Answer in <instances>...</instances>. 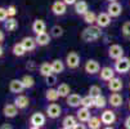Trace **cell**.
I'll return each mask as SVG.
<instances>
[{"label": "cell", "instance_id": "obj_1", "mask_svg": "<svg viewBox=\"0 0 130 129\" xmlns=\"http://www.w3.org/2000/svg\"><path fill=\"white\" fill-rule=\"evenodd\" d=\"M102 34H103V31H102V28L99 26H97V25H89V26H86L83 30L80 36H81V40L85 41V43H94V41L101 39Z\"/></svg>", "mask_w": 130, "mask_h": 129}, {"label": "cell", "instance_id": "obj_2", "mask_svg": "<svg viewBox=\"0 0 130 129\" xmlns=\"http://www.w3.org/2000/svg\"><path fill=\"white\" fill-rule=\"evenodd\" d=\"M113 68L117 74H127L130 71V58L127 57H121L115 61Z\"/></svg>", "mask_w": 130, "mask_h": 129}, {"label": "cell", "instance_id": "obj_3", "mask_svg": "<svg viewBox=\"0 0 130 129\" xmlns=\"http://www.w3.org/2000/svg\"><path fill=\"white\" fill-rule=\"evenodd\" d=\"M64 63H66V66H67L70 70H76V68H79V66H80V56H79V53L75 52V50L70 52L67 56H66Z\"/></svg>", "mask_w": 130, "mask_h": 129}, {"label": "cell", "instance_id": "obj_4", "mask_svg": "<svg viewBox=\"0 0 130 129\" xmlns=\"http://www.w3.org/2000/svg\"><path fill=\"white\" fill-rule=\"evenodd\" d=\"M50 10L54 16H57V17L64 16L66 12H67V4L63 2V0H55L50 7Z\"/></svg>", "mask_w": 130, "mask_h": 129}, {"label": "cell", "instance_id": "obj_5", "mask_svg": "<svg viewBox=\"0 0 130 129\" xmlns=\"http://www.w3.org/2000/svg\"><path fill=\"white\" fill-rule=\"evenodd\" d=\"M45 114L50 119H58L62 115V107L58 103H49L45 108Z\"/></svg>", "mask_w": 130, "mask_h": 129}, {"label": "cell", "instance_id": "obj_6", "mask_svg": "<svg viewBox=\"0 0 130 129\" xmlns=\"http://www.w3.org/2000/svg\"><path fill=\"white\" fill-rule=\"evenodd\" d=\"M84 70L88 75H95L101 71V65L97 60H88L84 65Z\"/></svg>", "mask_w": 130, "mask_h": 129}, {"label": "cell", "instance_id": "obj_7", "mask_svg": "<svg viewBox=\"0 0 130 129\" xmlns=\"http://www.w3.org/2000/svg\"><path fill=\"white\" fill-rule=\"evenodd\" d=\"M108 57L111 60H119L121 57H124V48L119 44H112L108 47Z\"/></svg>", "mask_w": 130, "mask_h": 129}, {"label": "cell", "instance_id": "obj_8", "mask_svg": "<svg viewBox=\"0 0 130 129\" xmlns=\"http://www.w3.org/2000/svg\"><path fill=\"white\" fill-rule=\"evenodd\" d=\"M112 22V17H111L107 12H101L99 14H97V22L95 25L99 26L101 28H104V27H108Z\"/></svg>", "mask_w": 130, "mask_h": 129}, {"label": "cell", "instance_id": "obj_9", "mask_svg": "<svg viewBox=\"0 0 130 129\" xmlns=\"http://www.w3.org/2000/svg\"><path fill=\"white\" fill-rule=\"evenodd\" d=\"M107 13L112 17V18H117L121 16L122 13V5L119 2H112V3H108L107 5Z\"/></svg>", "mask_w": 130, "mask_h": 129}, {"label": "cell", "instance_id": "obj_10", "mask_svg": "<svg viewBox=\"0 0 130 129\" xmlns=\"http://www.w3.org/2000/svg\"><path fill=\"white\" fill-rule=\"evenodd\" d=\"M115 68L113 67H111V66H104L101 68L99 71V78L103 80V81H109L111 79H113L115 78Z\"/></svg>", "mask_w": 130, "mask_h": 129}, {"label": "cell", "instance_id": "obj_11", "mask_svg": "<svg viewBox=\"0 0 130 129\" xmlns=\"http://www.w3.org/2000/svg\"><path fill=\"white\" fill-rule=\"evenodd\" d=\"M25 90V87L22 84L21 79H12L9 81V92L13 94H21Z\"/></svg>", "mask_w": 130, "mask_h": 129}, {"label": "cell", "instance_id": "obj_12", "mask_svg": "<svg viewBox=\"0 0 130 129\" xmlns=\"http://www.w3.org/2000/svg\"><path fill=\"white\" fill-rule=\"evenodd\" d=\"M107 88L112 92V93H119L120 90H122L124 88V83L120 78H113V79H111L109 81H107Z\"/></svg>", "mask_w": 130, "mask_h": 129}, {"label": "cell", "instance_id": "obj_13", "mask_svg": "<svg viewBox=\"0 0 130 129\" xmlns=\"http://www.w3.org/2000/svg\"><path fill=\"white\" fill-rule=\"evenodd\" d=\"M101 120H102V124L104 125H111L116 121V114L112 110H104L101 115Z\"/></svg>", "mask_w": 130, "mask_h": 129}, {"label": "cell", "instance_id": "obj_14", "mask_svg": "<svg viewBox=\"0 0 130 129\" xmlns=\"http://www.w3.org/2000/svg\"><path fill=\"white\" fill-rule=\"evenodd\" d=\"M45 121H46V118L43 112H34L30 118V124L34 125V126H43L45 125Z\"/></svg>", "mask_w": 130, "mask_h": 129}, {"label": "cell", "instance_id": "obj_15", "mask_svg": "<svg viewBox=\"0 0 130 129\" xmlns=\"http://www.w3.org/2000/svg\"><path fill=\"white\" fill-rule=\"evenodd\" d=\"M13 103L18 107V110H25L30 106V98L25 94H17Z\"/></svg>", "mask_w": 130, "mask_h": 129}, {"label": "cell", "instance_id": "obj_16", "mask_svg": "<svg viewBox=\"0 0 130 129\" xmlns=\"http://www.w3.org/2000/svg\"><path fill=\"white\" fill-rule=\"evenodd\" d=\"M32 32L35 35H39V34H43V32H46V23L44 20H40V18H36V20L32 22Z\"/></svg>", "mask_w": 130, "mask_h": 129}, {"label": "cell", "instance_id": "obj_17", "mask_svg": "<svg viewBox=\"0 0 130 129\" xmlns=\"http://www.w3.org/2000/svg\"><path fill=\"white\" fill-rule=\"evenodd\" d=\"M3 115L8 119H13L18 115V107L14 103H7L3 107Z\"/></svg>", "mask_w": 130, "mask_h": 129}, {"label": "cell", "instance_id": "obj_18", "mask_svg": "<svg viewBox=\"0 0 130 129\" xmlns=\"http://www.w3.org/2000/svg\"><path fill=\"white\" fill-rule=\"evenodd\" d=\"M81 99L83 97H80L77 93H71L67 98H66V103L68 107H72V108H77L81 106Z\"/></svg>", "mask_w": 130, "mask_h": 129}, {"label": "cell", "instance_id": "obj_19", "mask_svg": "<svg viewBox=\"0 0 130 129\" xmlns=\"http://www.w3.org/2000/svg\"><path fill=\"white\" fill-rule=\"evenodd\" d=\"M73 10L77 16H84L86 12H89V4L85 2V0H77V3L73 5Z\"/></svg>", "mask_w": 130, "mask_h": 129}, {"label": "cell", "instance_id": "obj_20", "mask_svg": "<svg viewBox=\"0 0 130 129\" xmlns=\"http://www.w3.org/2000/svg\"><path fill=\"white\" fill-rule=\"evenodd\" d=\"M76 118L80 123H88V120L91 118L90 116V108H86V107L81 106L76 111Z\"/></svg>", "mask_w": 130, "mask_h": 129}, {"label": "cell", "instance_id": "obj_21", "mask_svg": "<svg viewBox=\"0 0 130 129\" xmlns=\"http://www.w3.org/2000/svg\"><path fill=\"white\" fill-rule=\"evenodd\" d=\"M22 45L25 47L26 52H32L36 47H38V43H36V39L32 38V36H25V38L21 40Z\"/></svg>", "mask_w": 130, "mask_h": 129}, {"label": "cell", "instance_id": "obj_22", "mask_svg": "<svg viewBox=\"0 0 130 129\" xmlns=\"http://www.w3.org/2000/svg\"><path fill=\"white\" fill-rule=\"evenodd\" d=\"M35 39H36V43H38L39 47H46L52 41V35L48 34V32H43V34L36 35Z\"/></svg>", "mask_w": 130, "mask_h": 129}, {"label": "cell", "instance_id": "obj_23", "mask_svg": "<svg viewBox=\"0 0 130 129\" xmlns=\"http://www.w3.org/2000/svg\"><path fill=\"white\" fill-rule=\"evenodd\" d=\"M108 103L112 107H121L124 103V98L120 93H112L108 97Z\"/></svg>", "mask_w": 130, "mask_h": 129}, {"label": "cell", "instance_id": "obj_24", "mask_svg": "<svg viewBox=\"0 0 130 129\" xmlns=\"http://www.w3.org/2000/svg\"><path fill=\"white\" fill-rule=\"evenodd\" d=\"M52 68H53V74H55V75H58V74H62L64 71V67H66V63L59 60V58H55L53 60L52 62Z\"/></svg>", "mask_w": 130, "mask_h": 129}, {"label": "cell", "instance_id": "obj_25", "mask_svg": "<svg viewBox=\"0 0 130 129\" xmlns=\"http://www.w3.org/2000/svg\"><path fill=\"white\" fill-rule=\"evenodd\" d=\"M3 25H4V30L8 32H13L18 28V21L15 20V17H9Z\"/></svg>", "mask_w": 130, "mask_h": 129}, {"label": "cell", "instance_id": "obj_26", "mask_svg": "<svg viewBox=\"0 0 130 129\" xmlns=\"http://www.w3.org/2000/svg\"><path fill=\"white\" fill-rule=\"evenodd\" d=\"M39 74H40L43 78H46V76L52 75V74H53L52 63H50V62H43V63L39 66Z\"/></svg>", "mask_w": 130, "mask_h": 129}, {"label": "cell", "instance_id": "obj_27", "mask_svg": "<svg viewBox=\"0 0 130 129\" xmlns=\"http://www.w3.org/2000/svg\"><path fill=\"white\" fill-rule=\"evenodd\" d=\"M76 124H77V118L73 116V115H67L62 120V125L66 129H73V126H75Z\"/></svg>", "mask_w": 130, "mask_h": 129}, {"label": "cell", "instance_id": "obj_28", "mask_svg": "<svg viewBox=\"0 0 130 129\" xmlns=\"http://www.w3.org/2000/svg\"><path fill=\"white\" fill-rule=\"evenodd\" d=\"M57 90H58L59 97H62V98H67V97L71 94V88H70V85L66 84V83H61V84H58Z\"/></svg>", "mask_w": 130, "mask_h": 129}, {"label": "cell", "instance_id": "obj_29", "mask_svg": "<svg viewBox=\"0 0 130 129\" xmlns=\"http://www.w3.org/2000/svg\"><path fill=\"white\" fill-rule=\"evenodd\" d=\"M45 98L46 101L49 102H55L58 98H59V94H58V90L57 88H49L46 92H45Z\"/></svg>", "mask_w": 130, "mask_h": 129}, {"label": "cell", "instance_id": "obj_30", "mask_svg": "<svg viewBox=\"0 0 130 129\" xmlns=\"http://www.w3.org/2000/svg\"><path fill=\"white\" fill-rule=\"evenodd\" d=\"M12 53L14 54L15 57H23L27 52H26L25 47L22 45V43H15V44L12 47Z\"/></svg>", "mask_w": 130, "mask_h": 129}, {"label": "cell", "instance_id": "obj_31", "mask_svg": "<svg viewBox=\"0 0 130 129\" xmlns=\"http://www.w3.org/2000/svg\"><path fill=\"white\" fill-rule=\"evenodd\" d=\"M49 34L52 35V38L59 39V38H62V36H63L64 30H63V27H62V26H59V25H54V26H52V28H50Z\"/></svg>", "mask_w": 130, "mask_h": 129}, {"label": "cell", "instance_id": "obj_32", "mask_svg": "<svg viewBox=\"0 0 130 129\" xmlns=\"http://www.w3.org/2000/svg\"><path fill=\"white\" fill-rule=\"evenodd\" d=\"M83 20H84V22L89 26V25H95V22H97V14L94 13V12H91V10H89V12H86L84 16H83Z\"/></svg>", "mask_w": 130, "mask_h": 129}, {"label": "cell", "instance_id": "obj_33", "mask_svg": "<svg viewBox=\"0 0 130 129\" xmlns=\"http://www.w3.org/2000/svg\"><path fill=\"white\" fill-rule=\"evenodd\" d=\"M88 128L89 129H101V125H102V120L101 118L98 116H91L89 120H88Z\"/></svg>", "mask_w": 130, "mask_h": 129}, {"label": "cell", "instance_id": "obj_34", "mask_svg": "<svg viewBox=\"0 0 130 129\" xmlns=\"http://www.w3.org/2000/svg\"><path fill=\"white\" fill-rule=\"evenodd\" d=\"M106 106H107V98H106L103 94L94 97V107H95V108L101 110V108H104Z\"/></svg>", "mask_w": 130, "mask_h": 129}, {"label": "cell", "instance_id": "obj_35", "mask_svg": "<svg viewBox=\"0 0 130 129\" xmlns=\"http://www.w3.org/2000/svg\"><path fill=\"white\" fill-rule=\"evenodd\" d=\"M81 106H83V107H86V108L94 107V97L90 96V94L83 97V99H81Z\"/></svg>", "mask_w": 130, "mask_h": 129}, {"label": "cell", "instance_id": "obj_36", "mask_svg": "<svg viewBox=\"0 0 130 129\" xmlns=\"http://www.w3.org/2000/svg\"><path fill=\"white\" fill-rule=\"evenodd\" d=\"M21 80H22V84H23L25 89H31L35 85V79L31 75H25Z\"/></svg>", "mask_w": 130, "mask_h": 129}, {"label": "cell", "instance_id": "obj_37", "mask_svg": "<svg viewBox=\"0 0 130 129\" xmlns=\"http://www.w3.org/2000/svg\"><path fill=\"white\" fill-rule=\"evenodd\" d=\"M44 81H45V84H46L49 88H53L55 84L58 83V79H57V75H55V74H52V75L44 78Z\"/></svg>", "mask_w": 130, "mask_h": 129}, {"label": "cell", "instance_id": "obj_38", "mask_svg": "<svg viewBox=\"0 0 130 129\" xmlns=\"http://www.w3.org/2000/svg\"><path fill=\"white\" fill-rule=\"evenodd\" d=\"M121 34H122V36H124L125 39H129L130 40V21H127V22H125L122 25Z\"/></svg>", "mask_w": 130, "mask_h": 129}, {"label": "cell", "instance_id": "obj_39", "mask_svg": "<svg viewBox=\"0 0 130 129\" xmlns=\"http://www.w3.org/2000/svg\"><path fill=\"white\" fill-rule=\"evenodd\" d=\"M89 94L93 96V97L101 96V94H102V89H101V87H98V85H91V87L89 88Z\"/></svg>", "mask_w": 130, "mask_h": 129}, {"label": "cell", "instance_id": "obj_40", "mask_svg": "<svg viewBox=\"0 0 130 129\" xmlns=\"http://www.w3.org/2000/svg\"><path fill=\"white\" fill-rule=\"evenodd\" d=\"M8 18H9V16H8L7 8L0 7V23H4V22L8 20Z\"/></svg>", "mask_w": 130, "mask_h": 129}, {"label": "cell", "instance_id": "obj_41", "mask_svg": "<svg viewBox=\"0 0 130 129\" xmlns=\"http://www.w3.org/2000/svg\"><path fill=\"white\" fill-rule=\"evenodd\" d=\"M7 12H8V16L9 17H15V14H17V7L13 5V4H10V5L7 7Z\"/></svg>", "mask_w": 130, "mask_h": 129}, {"label": "cell", "instance_id": "obj_42", "mask_svg": "<svg viewBox=\"0 0 130 129\" xmlns=\"http://www.w3.org/2000/svg\"><path fill=\"white\" fill-rule=\"evenodd\" d=\"M26 68H27L28 71H34V70H36V68H38V66H36V62H35V61H27V63H26Z\"/></svg>", "mask_w": 130, "mask_h": 129}, {"label": "cell", "instance_id": "obj_43", "mask_svg": "<svg viewBox=\"0 0 130 129\" xmlns=\"http://www.w3.org/2000/svg\"><path fill=\"white\" fill-rule=\"evenodd\" d=\"M73 129H88V126L83 123H77L75 126H73Z\"/></svg>", "mask_w": 130, "mask_h": 129}, {"label": "cell", "instance_id": "obj_44", "mask_svg": "<svg viewBox=\"0 0 130 129\" xmlns=\"http://www.w3.org/2000/svg\"><path fill=\"white\" fill-rule=\"evenodd\" d=\"M124 125H125V129H130V115L125 119L124 121Z\"/></svg>", "mask_w": 130, "mask_h": 129}, {"label": "cell", "instance_id": "obj_45", "mask_svg": "<svg viewBox=\"0 0 130 129\" xmlns=\"http://www.w3.org/2000/svg\"><path fill=\"white\" fill-rule=\"evenodd\" d=\"M63 2L67 4V7H70V5H75L77 3V0H63Z\"/></svg>", "mask_w": 130, "mask_h": 129}, {"label": "cell", "instance_id": "obj_46", "mask_svg": "<svg viewBox=\"0 0 130 129\" xmlns=\"http://www.w3.org/2000/svg\"><path fill=\"white\" fill-rule=\"evenodd\" d=\"M4 39H5V34H4V31L2 28H0V44L4 41Z\"/></svg>", "mask_w": 130, "mask_h": 129}, {"label": "cell", "instance_id": "obj_47", "mask_svg": "<svg viewBox=\"0 0 130 129\" xmlns=\"http://www.w3.org/2000/svg\"><path fill=\"white\" fill-rule=\"evenodd\" d=\"M0 129H13L10 124H3L2 126H0Z\"/></svg>", "mask_w": 130, "mask_h": 129}, {"label": "cell", "instance_id": "obj_48", "mask_svg": "<svg viewBox=\"0 0 130 129\" xmlns=\"http://www.w3.org/2000/svg\"><path fill=\"white\" fill-rule=\"evenodd\" d=\"M3 54H4V48L2 47V44H0V57H3Z\"/></svg>", "mask_w": 130, "mask_h": 129}, {"label": "cell", "instance_id": "obj_49", "mask_svg": "<svg viewBox=\"0 0 130 129\" xmlns=\"http://www.w3.org/2000/svg\"><path fill=\"white\" fill-rule=\"evenodd\" d=\"M28 129H41V128H40V126H34V125H31Z\"/></svg>", "mask_w": 130, "mask_h": 129}, {"label": "cell", "instance_id": "obj_50", "mask_svg": "<svg viewBox=\"0 0 130 129\" xmlns=\"http://www.w3.org/2000/svg\"><path fill=\"white\" fill-rule=\"evenodd\" d=\"M103 129H115V128H113V126H111V125H106Z\"/></svg>", "mask_w": 130, "mask_h": 129}, {"label": "cell", "instance_id": "obj_51", "mask_svg": "<svg viewBox=\"0 0 130 129\" xmlns=\"http://www.w3.org/2000/svg\"><path fill=\"white\" fill-rule=\"evenodd\" d=\"M108 3H112V2H117V0H107Z\"/></svg>", "mask_w": 130, "mask_h": 129}, {"label": "cell", "instance_id": "obj_52", "mask_svg": "<svg viewBox=\"0 0 130 129\" xmlns=\"http://www.w3.org/2000/svg\"><path fill=\"white\" fill-rule=\"evenodd\" d=\"M129 110H130V99H129Z\"/></svg>", "mask_w": 130, "mask_h": 129}, {"label": "cell", "instance_id": "obj_53", "mask_svg": "<svg viewBox=\"0 0 130 129\" xmlns=\"http://www.w3.org/2000/svg\"><path fill=\"white\" fill-rule=\"evenodd\" d=\"M129 88H130V83H129Z\"/></svg>", "mask_w": 130, "mask_h": 129}, {"label": "cell", "instance_id": "obj_54", "mask_svg": "<svg viewBox=\"0 0 130 129\" xmlns=\"http://www.w3.org/2000/svg\"><path fill=\"white\" fill-rule=\"evenodd\" d=\"M62 129H66V128H62Z\"/></svg>", "mask_w": 130, "mask_h": 129}]
</instances>
